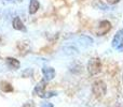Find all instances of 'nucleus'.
I'll use <instances>...</instances> for the list:
<instances>
[{"instance_id":"1","label":"nucleus","mask_w":123,"mask_h":107,"mask_svg":"<svg viewBox=\"0 0 123 107\" xmlns=\"http://www.w3.org/2000/svg\"><path fill=\"white\" fill-rule=\"evenodd\" d=\"M92 92L97 99H102L107 92V85L103 80H96L92 85Z\"/></svg>"},{"instance_id":"2","label":"nucleus","mask_w":123,"mask_h":107,"mask_svg":"<svg viewBox=\"0 0 123 107\" xmlns=\"http://www.w3.org/2000/svg\"><path fill=\"white\" fill-rule=\"evenodd\" d=\"M86 69L90 75H96V74H98L102 71V61H100V59L97 58V57L91 58L89 60V62H87Z\"/></svg>"},{"instance_id":"3","label":"nucleus","mask_w":123,"mask_h":107,"mask_svg":"<svg viewBox=\"0 0 123 107\" xmlns=\"http://www.w3.org/2000/svg\"><path fill=\"white\" fill-rule=\"evenodd\" d=\"M45 87H47V82L44 79H42L41 82H39L37 84V86L34 89V94L38 95L40 97H45Z\"/></svg>"},{"instance_id":"4","label":"nucleus","mask_w":123,"mask_h":107,"mask_svg":"<svg viewBox=\"0 0 123 107\" xmlns=\"http://www.w3.org/2000/svg\"><path fill=\"white\" fill-rule=\"evenodd\" d=\"M110 29H111V24L108 20H103L98 25L97 30H96V34L97 36H105Z\"/></svg>"},{"instance_id":"5","label":"nucleus","mask_w":123,"mask_h":107,"mask_svg":"<svg viewBox=\"0 0 123 107\" xmlns=\"http://www.w3.org/2000/svg\"><path fill=\"white\" fill-rule=\"evenodd\" d=\"M42 74L45 82H50L55 77V70L51 66H43L42 67Z\"/></svg>"},{"instance_id":"6","label":"nucleus","mask_w":123,"mask_h":107,"mask_svg":"<svg viewBox=\"0 0 123 107\" xmlns=\"http://www.w3.org/2000/svg\"><path fill=\"white\" fill-rule=\"evenodd\" d=\"M112 47L118 51H123V38L120 34H116L112 40Z\"/></svg>"},{"instance_id":"7","label":"nucleus","mask_w":123,"mask_h":107,"mask_svg":"<svg viewBox=\"0 0 123 107\" xmlns=\"http://www.w3.org/2000/svg\"><path fill=\"white\" fill-rule=\"evenodd\" d=\"M12 27L14 28L15 30H18V31H26V27L25 25L23 24V21L21 20V18H19L18 16L14 17V19H13L12 21Z\"/></svg>"},{"instance_id":"8","label":"nucleus","mask_w":123,"mask_h":107,"mask_svg":"<svg viewBox=\"0 0 123 107\" xmlns=\"http://www.w3.org/2000/svg\"><path fill=\"white\" fill-rule=\"evenodd\" d=\"M6 64H8V66L12 70H17V69H19V66H21L19 61L15 58H11V57H9V58H6Z\"/></svg>"},{"instance_id":"9","label":"nucleus","mask_w":123,"mask_h":107,"mask_svg":"<svg viewBox=\"0 0 123 107\" xmlns=\"http://www.w3.org/2000/svg\"><path fill=\"white\" fill-rule=\"evenodd\" d=\"M40 8V3L38 0H30L29 2V14H36L37 11Z\"/></svg>"},{"instance_id":"10","label":"nucleus","mask_w":123,"mask_h":107,"mask_svg":"<svg viewBox=\"0 0 123 107\" xmlns=\"http://www.w3.org/2000/svg\"><path fill=\"white\" fill-rule=\"evenodd\" d=\"M0 89L3 92H12L13 91V87L11 86L10 82H0Z\"/></svg>"},{"instance_id":"11","label":"nucleus","mask_w":123,"mask_h":107,"mask_svg":"<svg viewBox=\"0 0 123 107\" xmlns=\"http://www.w3.org/2000/svg\"><path fill=\"white\" fill-rule=\"evenodd\" d=\"M119 1H120V0H107L108 4H111V5H113V4H117Z\"/></svg>"},{"instance_id":"12","label":"nucleus","mask_w":123,"mask_h":107,"mask_svg":"<svg viewBox=\"0 0 123 107\" xmlns=\"http://www.w3.org/2000/svg\"><path fill=\"white\" fill-rule=\"evenodd\" d=\"M41 107H53V104H51V103H45V104H43Z\"/></svg>"},{"instance_id":"13","label":"nucleus","mask_w":123,"mask_h":107,"mask_svg":"<svg viewBox=\"0 0 123 107\" xmlns=\"http://www.w3.org/2000/svg\"><path fill=\"white\" fill-rule=\"evenodd\" d=\"M3 1H6V2H21L22 0H3Z\"/></svg>"},{"instance_id":"14","label":"nucleus","mask_w":123,"mask_h":107,"mask_svg":"<svg viewBox=\"0 0 123 107\" xmlns=\"http://www.w3.org/2000/svg\"><path fill=\"white\" fill-rule=\"evenodd\" d=\"M117 33H118V34H120V36H121L122 38H123V29H121L119 32H117Z\"/></svg>"}]
</instances>
